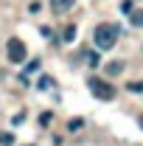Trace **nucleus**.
<instances>
[{
  "instance_id": "obj_2",
  "label": "nucleus",
  "mask_w": 143,
  "mask_h": 146,
  "mask_svg": "<svg viewBox=\"0 0 143 146\" xmlns=\"http://www.w3.org/2000/svg\"><path fill=\"white\" fill-rule=\"evenodd\" d=\"M87 87H90V93H93L95 98H101V101H112V98H115L112 84L104 82L101 76H90V79H87Z\"/></svg>"
},
{
  "instance_id": "obj_11",
  "label": "nucleus",
  "mask_w": 143,
  "mask_h": 146,
  "mask_svg": "<svg viewBox=\"0 0 143 146\" xmlns=\"http://www.w3.org/2000/svg\"><path fill=\"white\" fill-rule=\"evenodd\" d=\"M129 90H132V93H140L143 90V82H129Z\"/></svg>"
},
{
  "instance_id": "obj_12",
  "label": "nucleus",
  "mask_w": 143,
  "mask_h": 146,
  "mask_svg": "<svg viewBox=\"0 0 143 146\" xmlns=\"http://www.w3.org/2000/svg\"><path fill=\"white\" fill-rule=\"evenodd\" d=\"M39 124L48 127V124H51V112H42V115H39Z\"/></svg>"
},
{
  "instance_id": "obj_4",
  "label": "nucleus",
  "mask_w": 143,
  "mask_h": 146,
  "mask_svg": "<svg viewBox=\"0 0 143 146\" xmlns=\"http://www.w3.org/2000/svg\"><path fill=\"white\" fill-rule=\"evenodd\" d=\"M73 3H76V0H51V9H54L56 14H65V11L73 9Z\"/></svg>"
},
{
  "instance_id": "obj_13",
  "label": "nucleus",
  "mask_w": 143,
  "mask_h": 146,
  "mask_svg": "<svg viewBox=\"0 0 143 146\" xmlns=\"http://www.w3.org/2000/svg\"><path fill=\"white\" fill-rule=\"evenodd\" d=\"M51 84H54V82H51L48 76H45V79H39V87H42V90H45V87H51Z\"/></svg>"
},
{
  "instance_id": "obj_8",
  "label": "nucleus",
  "mask_w": 143,
  "mask_h": 146,
  "mask_svg": "<svg viewBox=\"0 0 143 146\" xmlns=\"http://www.w3.org/2000/svg\"><path fill=\"white\" fill-rule=\"evenodd\" d=\"M0 143H3V146H11V143H14V135H11V132H0Z\"/></svg>"
},
{
  "instance_id": "obj_14",
  "label": "nucleus",
  "mask_w": 143,
  "mask_h": 146,
  "mask_svg": "<svg viewBox=\"0 0 143 146\" xmlns=\"http://www.w3.org/2000/svg\"><path fill=\"white\" fill-rule=\"evenodd\" d=\"M140 127H143V115H140Z\"/></svg>"
},
{
  "instance_id": "obj_6",
  "label": "nucleus",
  "mask_w": 143,
  "mask_h": 146,
  "mask_svg": "<svg viewBox=\"0 0 143 146\" xmlns=\"http://www.w3.org/2000/svg\"><path fill=\"white\" fill-rule=\"evenodd\" d=\"M129 23H132V25H138V28H143V9L132 11V14H129Z\"/></svg>"
},
{
  "instance_id": "obj_3",
  "label": "nucleus",
  "mask_w": 143,
  "mask_h": 146,
  "mask_svg": "<svg viewBox=\"0 0 143 146\" xmlns=\"http://www.w3.org/2000/svg\"><path fill=\"white\" fill-rule=\"evenodd\" d=\"M6 54H9V62H14V65L25 62V56H28L25 42H23V39H17V36H11V39L6 42Z\"/></svg>"
},
{
  "instance_id": "obj_9",
  "label": "nucleus",
  "mask_w": 143,
  "mask_h": 146,
  "mask_svg": "<svg viewBox=\"0 0 143 146\" xmlns=\"http://www.w3.org/2000/svg\"><path fill=\"white\" fill-rule=\"evenodd\" d=\"M121 11H124V14H132V11H135V3H132V0L121 3Z\"/></svg>"
},
{
  "instance_id": "obj_7",
  "label": "nucleus",
  "mask_w": 143,
  "mask_h": 146,
  "mask_svg": "<svg viewBox=\"0 0 143 146\" xmlns=\"http://www.w3.org/2000/svg\"><path fill=\"white\" fill-rule=\"evenodd\" d=\"M73 39H76V25H68L62 31V42H73Z\"/></svg>"
},
{
  "instance_id": "obj_5",
  "label": "nucleus",
  "mask_w": 143,
  "mask_h": 146,
  "mask_svg": "<svg viewBox=\"0 0 143 146\" xmlns=\"http://www.w3.org/2000/svg\"><path fill=\"white\" fill-rule=\"evenodd\" d=\"M104 70H107V76H121V73H124V62H121V59H115V62H109Z\"/></svg>"
},
{
  "instance_id": "obj_10",
  "label": "nucleus",
  "mask_w": 143,
  "mask_h": 146,
  "mask_svg": "<svg viewBox=\"0 0 143 146\" xmlns=\"http://www.w3.org/2000/svg\"><path fill=\"white\" fill-rule=\"evenodd\" d=\"M25 70H28V73H34V70H39V59H31V62H28V68H25Z\"/></svg>"
},
{
  "instance_id": "obj_1",
  "label": "nucleus",
  "mask_w": 143,
  "mask_h": 146,
  "mask_svg": "<svg viewBox=\"0 0 143 146\" xmlns=\"http://www.w3.org/2000/svg\"><path fill=\"white\" fill-rule=\"evenodd\" d=\"M118 34H121V25L118 23H101V25H95V48L98 51H109V48H115V42H118Z\"/></svg>"
}]
</instances>
